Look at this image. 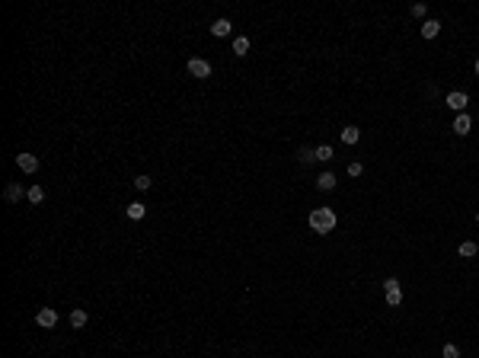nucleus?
<instances>
[{"label":"nucleus","instance_id":"2","mask_svg":"<svg viewBox=\"0 0 479 358\" xmlns=\"http://www.w3.org/2000/svg\"><path fill=\"white\" fill-rule=\"evenodd\" d=\"M383 298H387L390 307H400L403 304V288H400V278H387L383 281Z\"/></svg>","mask_w":479,"mask_h":358},{"label":"nucleus","instance_id":"16","mask_svg":"<svg viewBox=\"0 0 479 358\" xmlns=\"http://www.w3.org/2000/svg\"><path fill=\"white\" fill-rule=\"evenodd\" d=\"M6 199H10V201H16V199H23V186H16V182H10V186H6Z\"/></svg>","mask_w":479,"mask_h":358},{"label":"nucleus","instance_id":"22","mask_svg":"<svg viewBox=\"0 0 479 358\" xmlns=\"http://www.w3.org/2000/svg\"><path fill=\"white\" fill-rule=\"evenodd\" d=\"M361 173H364L361 163H348V176H361Z\"/></svg>","mask_w":479,"mask_h":358},{"label":"nucleus","instance_id":"17","mask_svg":"<svg viewBox=\"0 0 479 358\" xmlns=\"http://www.w3.org/2000/svg\"><path fill=\"white\" fill-rule=\"evenodd\" d=\"M26 195H29V201H32V205H38V201L45 199V189H42V186H32V189H29Z\"/></svg>","mask_w":479,"mask_h":358},{"label":"nucleus","instance_id":"23","mask_svg":"<svg viewBox=\"0 0 479 358\" xmlns=\"http://www.w3.org/2000/svg\"><path fill=\"white\" fill-rule=\"evenodd\" d=\"M412 16H425V3H415L412 6Z\"/></svg>","mask_w":479,"mask_h":358},{"label":"nucleus","instance_id":"4","mask_svg":"<svg viewBox=\"0 0 479 358\" xmlns=\"http://www.w3.org/2000/svg\"><path fill=\"white\" fill-rule=\"evenodd\" d=\"M444 103H447L454 112H463L470 106V96H467V93H460V90H454V93H447V99H444Z\"/></svg>","mask_w":479,"mask_h":358},{"label":"nucleus","instance_id":"15","mask_svg":"<svg viewBox=\"0 0 479 358\" xmlns=\"http://www.w3.org/2000/svg\"><path fill=\"white\" fill-rule=\"evenodd\" d=\"M71 326H86V310H71Z\"/></svg>","mask_w":479,"mask_h":358},{"label":"nucleus","instance_id":"11","mask_svg":"<svg viewBox=\"0 0 479 358\" xmlns=\"http://www.w3.org/2000/svg\"><path fill=\"white\" fill-rule=\"evenodd\" d=\"M358 138H361V131H358L355 125L342 128V141H345V144H358Z\"/></svg>","mask_w":479,"mask_h":358},{"label":"nucleus","instance_id":"14","mask_svg":"<svg viewBox=\"0 0 479 358\" xmlns=\"http://www.w3.org/2000/svg\"><path fill=\"white\" fill-rule=\"evenodd\" d=\"M457 253L463 256V259H473L476 256V243L473 240H467V243H460V249H457Z\"/></svg>","mask_w":479,"mask_h":358},{"label":"nucleus","instance_id":"9","mask_svg":"<svg viewBox=\"0 0 479 358\" xmlns=\"http://www.w3.org/2000/svg\"><path fill=\"white\" fill-rule=\"evenodd\" d=\"M438 32H441V23H438V19H425L422 23V39H435Z\"/></svg>","mask_w":479,"mask_h":358},{"label":"nucleus","instance_id":"13","mask_svg":"<svg viewBox=\"0 0 479 358\" xmlns=\"http://www.w3.org/2000/svg\"><path fill=\"white\" fill-rule=\"evenodd\" d=\"M246 51H249V39L237 36V39H233V55H246Z\"/></svg>","mask_w":479,"mask_h":358},{"label":"nucleus","instance_id":"12","mask_svg":"<svg viewBox=\"0 0 479 358\" xmlns=\"http://www.w3.org/2000/svg\"><path fill=\"white\" fill-rule=\"evenodd\" d=\"M144 214H147V208L141 205V201H131V205H128V218H131V221H141Z\"/></svg>","mask_w":479,"mask_h":358},{"label":"nucleus","instance_id":"10","mask_svg":"<svg viewBox=\"0 0 479 358\" xmlns=\"http://www.w3.org/2000/svg\"><path fill=\"white\" fill-rule=\"evenodd\" d=\"M316 189H320V192H329V189H335V176H332V173H323V176H316Z\"/></svg>","mask_w":479,"mask_h":358},{"label":"nucleus","instance_id":"24","mask_svg":"<svg viewBox=\"0 0 479 358\" xmlns=\"http://www.w3.org/2000/svg\"><path fill=\"white\" fill-rule=\"evenodd\" d=\"M476 74H479V61H476Z\"/></svg>","mask_w":479,"mask_h":358},{"label":"nucleus","instance_id":"1","mask_svg":"<svg viewBox=\"0 0 479 358\" xmlns=\"http://www.w3.org/2000/svg\"><path fill=\"white\" fill-rule=\"evenodd\" d=\"M310 227H313L316 234H329L335 227V211L332 208H316V211H310Z\"/></svg>","mask_w":479,"mask_h":358},{"label":"nucleus","instance_id":"21","mask_svg":"<svg viewBox=\"0 0 479 358\" xmlns=\"http://www.w3.org/2000/svg\"><path fill=\"white\" fill-rule=\"evenodd\" d=\"M444 358H460V349H457V346H444Z\"/></svg>","mask_w":479,"mask_h":358},{"label":"nucleus","instance_id":"7","mask_svg":"<svg viewBox=\"0 0 479 358\" xmlns=\"http://www.w3.org/2000/svg\"><path fill=\"white\" fill-rule=\"evenodd\" d=\"M470 128H473V119H470L467 112H460V116L454 119V134H460V138H463V134H470Z\"/></svg>","mask_w":479,"mask_h":358},{"label":"nucleus","instance_id":"25","mask_svg":"<svg viewBox=\"0 0 479 358\" xmlns=\"http://www.w3.org/2000/svg\"><path fill=\"white\" fill-rule=\"evenodd\" d=\"M476 221H479V214H476Z\"/></svg>","mask_w":479,"mask_h":358},{"label":"nucleus","instance_id":"18","mask_svg":"<svg viewBox=\"0 0 479 358\" xmlns=\"http://www.w3.org/2000/svg\"><path fill=\"white\" fill-rule=\"evenodd\" d=\"M297 157H300V163H313V160H316V151H310V147H300Z\"/></svg>","mask_w":479,"mask_h":358},{"label":"nucleus","instance_id":"20","mask_svg":"<svg viewBox=\"0 0 479 358\" xmlns=\"http://www.w3.org/2000/svg\"><path fill=\"white\" fill-rule=\"evenodd\" d=\"M134 189H141V192L150 189V176H134Z\"/></svg>","mask_w":479,"mask_h":358},{"label":"nucleus","instance_id":"8","mask_svg":"<svg viewBox=\"0 0 479 358\" xmlns=\"http://www.w3.org/2000/svg\"><path fill=\"white\" fill-rule=\"evenodd\" d=\"M233 32V26H230V19H214L211 23V36H218V39H224V36H230Z\"/></svg>","mask_w":479,"mask_h":358},{"label":"nucleus","instance_id":"19","mask_svg":"<svg viewBox=\"0 0 479 358\" xmlns=\"http://www.w3.org/2000/svg\"><path fill=\"white\" fill-rule=\"evenodd\" d=\"M316 160H332V147H329V144L316 147Z\"/></svg>","mask_w":479,"mask_h":358},{"label":"nucleus","instance_id":"3","mask_svg":"<svg viewBox=\"0 0 479 358\" xmlns=\"http://www.w3.org/2000/svg\"><path fill=\"white\" fill-rule=\"evenodd\" d=\"M188 74L198 77V80H208V77H211V64H208L205 58H192V61H188Z\"/></svg>","mask_w":479,"mask_h":358},{"label":"nucleus","instance_id":"6","mask_svg":"<svg viewBox=\"0 0 479 358\" xmlns=\"http://www.w3.org/2000/svg\"><path fill=\"white\" fill-rule=\"evenodd\" d=\"M16 166L23 173H36L38 170V157L36 154H16Z\"/></svg>","mask_w":479,"mask_h":358},{"label":"nucleus","instance_id":"5","mask_svg":"<svg viewBox=\"0 0 479 358\" xmlns=\"http://www.w3.org/2000/svg\"><path fill=\"white\" fill-rule=\"evenodd\" d=\"M36 323H38V326H45V329H51V326L58 323V310H55V307H42V310L36 314Z\"/></svg>","mask_w":479,"mask_h":358}]
</instances>
